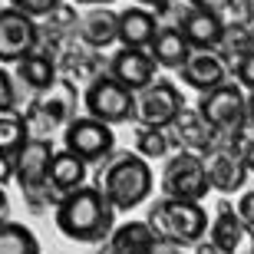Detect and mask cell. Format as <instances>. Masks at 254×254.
Instances as JSON below:
<instances>
[{
    "label": "cell",
    "instance_id": "1",
    "mask_svg": "<svg viewBox=\"0 0 254 254\" xmlns=\"http://www.w3.org/2000/svg\"><path fill=\"white\" fill-rule=\"evenodd\" d=\"M57 228L69 241H106L116 228V208L106 201L99 185H83L57 205Z\"/></svg>",
    "mask_w": 254,
    "mask_h": 254
},
{
    "label": "cell",
    "instance_id": "2",
    "mask_svg": "<svg viewBox=\"0 0 254 254\" xmlns=\"http://www.w3.org/2000/svg\"><path fill=\"white\" fill-rule=\"evenodd\" d=\"M96 185L116 211H132L145 205L152 195V165L139 152H119L106 159V169L96 175Z\"/></svg>",
    "mask_w": 254,
    "mask_h": 254
},
{
    "label": "cell",
    "instance_id": "3",
    "mask_svg": "<svg viewBox=\"0 0 254 254\" xmlns=\"http://www.w3.org/2000/svg\"><path fill=\"white\" fill-rule=\"evenodd\" d=\"M145 221L152 225V231L159 238H169L175 245H198L208 235V225H211V218H208L201 201L169 198V195L152 201Z\"/></svg>",
    "mask_w": 254,
    "mask_h": 254
},
{
    "label": "cell",
    "instance_id": "4",
    "mask_svg": "<svg viewBox=\"0 0 254 254\" xmlns=\"http://www.w3.org/2000/svg\"><path fill=\"white\" fill-rule=\"evenodd\" d=\"M86 116H93L106 126H119L135 119V93L126 89L119 79H113L109 73H99L83 93Z\"/></svg>",
    "mask_w": 254,
    "mask_h": 254
},
{
    "label": "cell",
    "instance_id": "5",
    "mask_svg": "<svg viewBox=\"0 0 254 254\" xmlns=\"http://www.w3.org/2000/svg\"><path fill=\"white\" fill-rule=\"evenodd\" d=\"M63 149L79 155L86 165H99V162L113 159L116 132H113V126L99 123L93 116H76L73 123L63 129Z\"/></svg>",
    "mask_w": 254,
    "mask_h": 254
},
{
    "label": "cell",
    "instance_id": "6",
    "mask_svg": "<svg viewBox=\"0 0 254 254\" xmlns=\"http://www.w3.org/2000/svg\"><path fill=\"white\" fill-rule=\"evenodd\" d=\"M198 113L205 116V123L221 135H231L238 126L248 123V93L238 83H221L211 93H201Z\"/></svg>",
    "mask_w": 254,
    "mask_h": 254
},
{
    "label": "cell",
    "instance_id": "7",
    "mask_svg": "<svg viewBox=\"0 0 254 254\" xmlns=\"http://www.w3.org/2000/svg\"><path fill=\"white\" fill-rule=\"evenodd\" d=\"M162 191L169 198L205 201V195L211 191L205 159L195 155V152H185V149H182L179 155H172V159L165 162V172H162Z\"/></svg>",
    "mask_w": 254,
    "mask_h": 254
},
{
    "label": "cell",
    "instance_id": "8",
    "mask_svg": "<svg viewBox=\"0 0 254 254\" xmlns=\"http://www.w3.org/2000/svg\"><path fill=\"white\" fill-rule=\"evenodd\" d=\"M69 96L76 99V89H73L69 79H63V76H60V83L53 86V89L37 93V99H33L30 109L23 113V119H27V126H30V135L50 139L53 129H66V126L73 123L76 116H69Z\"/></svg>",
    "mask_w": 254,
    "mask_h": 254
},
{
    "label": "cell",
    "instance_id": "9",
    "mask_svg": "<svg viewBox=\"0 0 254 254\" xmlns=\"http://www.w3.org/2000/svg\"><path fill=\"white\" fill-rule=\"evenodd\" d=\"M182 109H185V96L165 76H159L152 86H145L142 93H135V123L139 126L169 129Z\"/></svg>",
    "mask_w": 254,
    "mask_h": 254
},
{
    "label": "cell",
    "instance_id": "10",
    "mask_svg": "<svg viewBox=\"0 0 254 254\" xmlns=\"http://www.w3.org/2000/svg\"><path fill=\"white\" fill-rule=\"evenodd\" d=\"M40 47V23L17 7H0V66H17Z\"/></svg>",
    "mask_w": 254,
    "mask_h": 254
},
{
    "label": "cell",
    "instance_id": "11",
    "mask_svg": "<svg viewBox=\"0 0 254 254\" xmlns=\"http://www.w3.org/2000/svg\"><path fill=\"white\" fill-rule=\"evenodd\" d=\"M169 139H172V145H179V152L185 149V152H195V155H208L215 145L225 142V135L211 129L198 109H189V106H185V109L175 116V123L169 126Z\"/></svg>",
    "mask_w": 254,
    "mask_h": 254
},
{
    "label": "cell",
    "instance_id": "12",
    "mask_svg": "<svg viewBox=\"0 0 254 254\" xmlns=\"http://www.w3.org/2000/svg\"><path fill=\"white\" fill-rule=\"evenodd\" d=\"M205 159V169H208V182H211V189L221 191V195H235V191H245V182H248V165L238 159V152L228 145V135L221 145L201 155Z\"/></svg>",
    "mask_w": 254,
    "mask_h": 254
},
{
    "label": "cell",
    "instance_id": "13",
    "mask_svg": "<svg viewBox=\"0 0 254 254\" xmlns=\"http://www.w3.org/2000/svg\"><path fill=\"white\" fill-rule=\"evenodd\" d=\"M53 155H57V149H53V142L43 139V135H30V139L23 142V149L13 155L20 191L43 189V182H47V169H50V162H53Z\"/></svg>",
    "mask_w": 254,
    "mask_h": 254
},
{
    "label": "cell",
    "instance_id": "14",
    "mask_svg": "<svg viewBox=\"0 0 254 254\" xmlns=\"http://www.w3.org/2000/svg\"><path fill=\"white\" fill-rule=\"evenodd\" d=\"M109 76L119 79L126 89H132V93H142L145 86H152L155 79H159V63L152 60L149 50L123 47V50H116V57L109 60Z\"/></svg>",
    "mask_w": 254,
    "mask_h": 254
},
{
    "label": "cell",
    "instance_id": "15",
    "mask_svg": "<svg viewBox=\"0 0 254 254\" xmlns=\"http://www.w3.org/2000/svg\"><path fill=\"white\" fill-rule=\"evenodd\" d=\"M86 185V162L79 155H73L69 149H60L53 155L47 169V182H43V191H47L50 205L57 208L66 195H73L76 189H83Z\"/></svg>",
    "mask_w": 254,
    "mask_h": 254
},
{
    "label": "cell",
    "instance_id": "16",
    "mask_svg": "<svg viewBox=\"0 0 254 254\" xmlns=\"http://www.w3.org/2000/svg\"><path fill=\"white\" fill-rule=\"evenodd\" d=\"M228 76L231 73H228L225 60L218 57V50H195L189 57V63L179 69V79L191 89H198V93L218 89L221 83H228Z\"/></svg>",
    "mask_w": 254,
    "mask_h": 254
},
{
    "label": "cell",
    "instance_id": "17",
    "mask_svg": "<svg viewBox=\"0 0 254 254\" xmlns=\"http://www.w3.org/2000/svg\"><path fill=\"white\" fill-rule=\"evenodd\" d=\"M175 27L185 33V40L191 43V50H218L221 40H225V20L218 13H208V10H195L185 7Z\"/></svg>",
    "mask_w": 254,
    "mask_h": 254
},
{
    "label": "cell",
    "instance_id": "18",
    "mask_svg": "<svg viewBox=\"0 0 254 254\" xmlns=\"http://www.w3.org/2000/svg\"><path fill=\"white\" fill-rule=\"evenodd\" d=\"M162 30V20L155 10L149 7H126L119 13V47L132 50H149V43L155 40V33Z\"/></svg>",
    "mask_w": 254,
    "mask_h": 254
},
{
    "label": "cell",
    "instance_id": "19",
    "mask_svg": "<svg viewBox=\"0 0 254 254\" xmlns=\"http://www.w3.org/2000/svg\"><path fill=\"white\" fill-rule=\"evenodd\" d=\"M79 40H83L89 50H106L119 43V13L109 7H89L79 17V27H76Z\"/></svg>",
    "mask_w": 254,
    "mask_h": 254
},
{
    "label": "cell",
    "instance_id": "20",
    "mask_svg": "<svg viewBox=\"0 0 254 254\" xmlns=\"http://www.w3.org/2000/svg\"><path fill=\"white\" fill-rule=\"evenodd\" d=\"M17 76H20V83L30 86L33 93H47V89H53L60 83V63H57L53 53L37 47L33 53H27L17 63Z\"/></svg>",
    "mask_w": 254,
    "mask_h": 254
},
{
    "label": "cell",
    "instance_id": "21",
    "mask_svg": "<svg viewBox=\"0 0 254 254\" xmlns=\"http://www.w3.org/2000/svg\"><path fill=\"white\" fill-rule=\"evenodd\" d=\"M149 53H152V60L159 63V69H182L195 50H191V43L185 40V33H182L179 27H172V23L165 27V23H162V30L149 43Z\"/></svg>",
    "mask_w": 254,
    "mask_h": 254
},
{
    "label": "cell",
    "instance_id": "22",
    "mask_svg": "<svg viewBox=\"0 0 254 254\" xmlns=\"http://www.w3.org/2000/svg\"><path fill=\"white\" fill-rule=\"evenodd\" d=\"M245 235H248V228H245V221L238 218V211L228 205V201H221V205H218V215L211 218V225H208V241L221 254H238L241 245H245Z\"/></svg>",
    "mask_w": 254,
    "mask_h": 254
},
{
    "label": "cell",
    "instance_id": "23",
    "mask_svg": "<svg viewBox=\"0 0 254 254\" xmlns=\"http://www.w3.org/2000/svg\"><path fill=\"white\" fill-rule=\"evenodd\" d=\"M155 231L149 221H126L116 225L109 235V251L113 254H149V248L155 245Z\"/></svg>",
    "mask_w": 254,
    "mask_h": 254
},
{
    "label": "cell",
    "instance_id": "24",
    "mask_svg": "<svg viewBox=\"0 0 254 254\" xmlns=\"http://www.w3.org/2000/svg\"><path fill=\"white\" fill-rule=\"evenodd\" d=\"M57 63H60V76L63 79H69V83L73 79H86V86H89L99 76L103 60L96 57V50H66Z\"/></svg>",
    "mask_w": 254,
    "mask_h": 254
},
{
    "label": "cell",
    "instance_id": "25",
    "mask_svg": "<svg viewBox=\"0 0 254 254\" xmlns=\"http://www.w3.org/2000/svg\"><path fill=\"white\" fill-rule=\"evenodd\" d=\"M0 254H40V241L20 221H0Z\"/></svg>",
    "mask_w": 254,
    "mask_h": 254
},
{
    "label": "cell",
    "instance_id": "26",
    "mask_svg": "<svg viewBox=\"0 0 254 254\" xmlns=\"http://www.w3.org/2000/svg\"><path fill=\"white\" fill-rule=\"evenodd\" d=\"M251 50H254V33H251V27L235 23V27L225 30V40H221V47H218V57L225 60L228 73H231V66H235L241 57H248Z\"/></svg>",
    "mask_w": 254,
    "mask_h": 254
},
{
    "label": "cell",
    "instance_id": "27",
    "mask_svg": "<svg viewBox=\"0 0 254 254\" xmlns=\"http://www.w3.org/2000/svg\"><path fill=\"white\" fill-rule=\"evenodd\" d=\"M172 149V139H169V129H152V126H139L135 129V152H139L142 159H162V155H169Z\"/></svg>",
    "mask_w": 254,
    "mask_h": 254
},
{
    "label": "cell",
    "instance_id": "28",
    "mask_svg": "<svg viewBox=\"0 0 254 254\" xmlns=\"http://www.w3.org/2000/svg\"><path fill=\"white\" fill-rule=\"evenodd\" d=\"M27 139H30V126L23 116H0V152L3 155H17Z\"/></svg>",
    "mask_w": 254,
    "mask_h": 254
},
{
    "label": "cell",
    "instance_id": "29",
    "mask_svg": "<svg viewBox=\"0 0 254 254\" xmlns=\"http://www.w3.org/2000/svg\"><path fill=\"white\" fill-rule=\"evenodd\" d=\"M228 145L238 152V159L248 165V172L254 175V126L245 123V126H238L231 135H228Z\"/></svg>",
    "mask_w": 254,
    "mask_h": 254
},
{
    "label": "cell",
    "instance_id": "30",
    "mask_svg": "<svg viewBox=\"0 0 254 254\" xmlns=\"http://www.w3.org/2000/svg\"><path fill=\"white\" fill-rule=\"evenodd\" d=\"M20 99H17V76L7 66H0V116H17Z\"/></svg>",
    "mask_w": 254,
    "mask_h": 254
},
{
    "label": "cell",
    "instance_id": "31",
    "mask_svg": "<svg viewBox=\"0 0 254 254\" xmlns=\"http://www.w3.org/2000/svg\"><path fill=\"white\" fill-rule=\"evenodd\" d=\"M60 3H63V0H7V7H17L20 13H27V17H33V20L50 17Z\"/></svg>",
    "mask_w": 254,
    "mask_h": 254
},
{
    "label": "cell",
    "instance_id": "32",
    "mask_svg": "<svg viewBox=\"0 0 254 254\" xmlns=\"http://www.w3.org/2000/svg\"><path fill=\"white\" fill-rule=\"evenodd\" d=\"M231 76H235V83L241 86L245 93H254V50L231 66Z\"/></svg>",
    "mask_w": 254,
    "mask_h": 254
},
{
    "label": "cell",
    "instance_id": "33",
    "mask_svg": "<svg viewBox=\"0 0 254 254\" xmlns=\"http://www.w3.org/2000/svg\"><path fill=\"white\" fill-rule=\"evenodd\" d=\"M235 211H238V218L245 221V228H248V231H254V189L241 191V198H238Z\"/></svg>",
    "mask_w": 254,
    "mask_h": 254
},
{
    "label": "cell",
    "instance_id": "34",
    "mask_svg": "<svg viewBox=\"0 0 254 254\" xmlns=\"http://www.w3.org/2000/svg\"><path fill=\"white\" fill-rule=\"evenodd\" d=\"M185 7H195V10H208V13H218V17H225V10L231 0H182Z\"/></svg>",
    "mask_w": 254,
    "mask_h": 254
},
{
    "label": "cell",
    "instance_id": "35",
    "mask_svg": "<svg viewBox=\"0 0 254 254\" xmlns=\"http://www.w3.org/2000/svg\"><path fill=\"white\" fill-rule=\"evenodd\" d=\"M17 179V165H13V155H3L0 152V185H7V182Z\"/></svg>",
    "mask_w": 254,
    "mask_h": 254
},
{
    "label": "cell",
    "instance_id": "36",
    "mask_svg": "<svg viewBox=\"0 0 254 254\" xmlns=\"http://www.w3.org/2000/svg\"><path fill=\"white\" fill-rule=\"evenodd\" d=\"M135 3H139V7H149V10H155V13H165V10L172 7V3H175V0H135Z\"/></svg>",
    "mask_w": 254,
    "mask_h": 254
},
{
    "label": "cell",
    "instance_id": "37",
    "mask_svg": "<svg viewBox=\"0 0 254 254\" xmlns=\"http://www.w3.org/2000/svg\"><path fill=\"white\" fill-rule=\"evenodd\" d=\"M73 3H89V7H109L113 0H73Z\"/></svg>",
    "mask_w": 254,
    "mask_h": 254
},
{
    "label": "cell",
    "instance_id": "38",
    "mask_svg": "<svg viewBox=\"0 0 254 254\" xmlns=\"http://www.w3.org/2000/svg\"><path fill=\"white\" fill-rule=\"evenodd\" d=\"M248 123L254 126V93H248Z\"/></svg>",
    "mask_w": 254,
    "mask_h": 254
},
{
    "label": "cell",
    "instance_id": "39",
    "mask_svg": "<svg viewBox=\"0 0 254 254\" xmlns=\"http://www.w3.org/2000/svg\"><path fill=\"white\" fill-rule=\"evenodd\" d=\"M3 211H7V191H3V185H0V218H3Z\"/></svg>",
    "mask_w": 254,
    "mask_h": 254
},
{
    "label": "cell",
    "instance_id": "40",
    "mask_svg": "<svg viewBox=\"0 0 254 254\" xmlns=\"http://www.w3.org/2000/svg\"><path fill=\"white\" fill-rule=\"evenodd\" d=\"M99 254H113V251H109V248H106V251H99Z\"/></svg>",
    "mask_w": 254,
    "mask_h": 254
},
{
    "label": "cell",
    "instance_id": "41",
    "mask_svg": "<svg viewBox=\"0 0 254 254\" xmlns=\"http://www.w3.org/2000/svg\"><path fill=\"white\" fill-rule=\"evenodd\" d=\"M251 254H254V245H251Z\"/></svg>",
    "mask_w": 254,
    "mask_h": 254
}]
</instances>
